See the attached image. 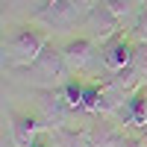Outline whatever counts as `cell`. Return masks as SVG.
<instances>
[{"mask_svg":"<svg viewBox=\"0 0 147 147\" xmlns=\"http://www.w3.org/2000/svg\"><path fill=\"white\" fill-rule=\"evenodd\" d=\"M106 6L112 9V15H115L121 24H124V21H127L136 9H141V3H138V0H106Z\"/></svg>","mask_w":147,"mask_h":147,"instance_id":"cell-13","label":"cell"},{"mask_svg":"<svg viewBox=\"0 0 147 147\" xmlns=\"http://www.w3.org/2000/svg\"><path fill=\"white\" fill-rule=\"evenodd\" d=\"M132 35H136V41L147 44V9H138L136 21H132Z\"/></svg>","mask_w":147,"mask_h":147,"instance_id":"cell-14","label":"cell"},{"mask_svg":"<svg viewBox=\"0 0 147 147\" xmlns=\"http://www.w3.org/2000/svg\"><path fill=\"white\" fill-rule=\"evenodd\" d=\"M32 97H35V106H38V112H41V124L47 127V132L62 129L71 121L74 109L65 100L62 88H32Z\"/></svg>","mask_w":147,"mask_h":147,"instance_id":"cell-3","label":"cell"},{"mask_svg":"<svg viewBox=\"0 0 147 147\" xmlns=\"http://www.w3.org/2000/svg\"><path fill=\"white\" fill-rule=\"evenodd\" d=\"M82 27L88 30L85 38H91L94 44H106L112 35L124 32V30H121V21L112 15V9L106 6V0H100L97 6H91V9L82 15Z\"/></svg>","mask_w":147,"mask_h":147,"instance_id":"cell-4","label":"cell"},{"mask_svg":"<svg viewBox=\"0 0 147 147\" xmlns=\"http://www.w3.org/2000/svg\"><path fill=\"white\" fill-rule=\"evenodd\" d=\"M129 68L138 74L141 85H147V44L136 41V50H132V59H129Z\"/></svg>","mask_w":147,"mask_h":147,"instance_id":"cell-11","label":"cell"},{"mask_svg":"<svg viewBox=\"0 0 147 147\" xmlns=\"http://www.w3.org/2000/svg\"><path fill=\"white\" fill-rule=\"evenodd\" d=\"M50 138L56 147H88V129H53L50 132Z\"/></svg>","mask_w":147,"mask_h":147,"instance_id":"cell-10","label":"cell"},{"mask_svg":"<svg viewBox=\"0 0 147 147\" xmlns=\"http://www.w3.org/2000/svg\"><path fill=\"white\" fill-rule=\"evenodd\" d=\"M24 80H27L32 88H62V85L71 80V68L65 62V56L59 47L47 44L41 56L35 59L30 68H21Z\"/></svg>","mask_w":147,"mask_h":147,"instance_id":"cell-2","label":"cell"},{"mask_svg":"<svg viewBox=\"0 0 147 147\" xmlns=\"http://www.w3.org/2000/svg\"><path fill=\"white\" fill-rule=\"evenodd\" d=\"M77 3H80V6H82V9H85V12H88V9H91V6H97V3H100V0H77Z\"/></svg>","mask_w":147,"mask_h":147,"instance_id":"cell-15","label":"cell"},{"mask_svg":"<svg viewBox=\"0 0 147 147\" xmlns=\"http://www.w3.org/2000/svg\"><path fill=\"white\" fill-rule=\"evenodd\" d=\"M62 94H65V100L71 103V109L77 112V109H82V94H85V85L80 82V80H68L65 85H62Z\"/></svg>","mask_w":147,"mask_h":147,"instance_id":"cell-12","label":"cell"},{"mask_svg":"<svg viewBox=\"0 0 147 147\" xmlns=\"http://www.w3.org/2000/svg\"><path fill=\"white\" fill-rule=\"evenodd\" d=\"M0 147H15V144H12V138H9V141L3 138V144H0Z\"/></svg>","mask_w":147,"mask_h":147,"instance_id":"cell-16","label":"cell"},{"mask_svg":"<svg viewBox=\"0 0 147 147\" xmlns=\"http://www.w3.org/2000/svg\"><path fill=\"white\" fill-rule=\"evenodd\" d=\"M132 50H136V44H132L124 32H118L112 35L106 44H100V62L109 74H115L121 68H127L129 65V59H132Z\"/></svg>","mask_w":147,"mask_h":147,"instance_id":"cell-5","label":"cell"},{"mask_svg":"<svg viewBox=\"0 0 147 147\" xmlns=\"http://www.w3.org/2000/svg\"><path fill=\"white\" fill-rule=\"evenodd\" d=\"M144 147H147V141H144Z\"/></svg>","mask_w":147,"mask_h":147,"instance_id":"cell-18","label":"cell"},{"mask_svg":"<svg viewBox=\"0 0 147 147\" xmlns=\"http://www.w3.org/2000/svg\"><path fill=\"white\" fill-rule=\"evenodd\" d=\"M50 44L47 32L35 24H21L15 27V32L6 38L3 44V62L12 68V71H21V68H30L35 59L41 56V50Z\"/></svg>","mask_w":147,"mask_h":147,"instance_id":"cell-1","label":"cell"},{"mask_svg":"<svg viewBox=\"0 0 147 147\" xmlns=\"http://www.w3.org/2000/svg\"><path fill=\"white\" fill-rule=\"evenodd\" d=\"M82 12L85 9L77 3V0H56V3H47L44 6V12L38 15V21L50 24V27H71Z\"/></svg>","mask_w":147,"mask_h":147,"instance_id":"cell-6","label":"cell"},{"mask_svg":"<svg viewBox=\"0 0 147 147\" xmlns=\"http://www.w3.org/2000/svg\"><path fill=\"white\" fill-rule=\"evenodd\" d=\"M62 56H65V62L71 68V74H80L85 71L91 62H94V41L91 38H71L65 47H62Z\"/></svg>","mask_w":147,"mask_h":147,"instance_id":"cell-7","label":"cell"},{"mask_svg":"<svg viewBox=\"0 0 147 147\" xmlns=\"http://www.w3.org/2000/svg\"><path fill=\"white\" fill-rule=\"evenodd\" d=\"M44 124H38L32 115H12V124H9V138L15 147H32L38 141V132Z\"/></svg>","mask_w":147,"mask_h":147,"instance_id":"cell-8","label":"cell"},{"mask_svg":"<svg viewBox=\"0 0 147 147\" xmlns=\"http://www.w3.org/2000/svg\"><path fill=\"white\" fill-rule=\"evenodd\" d=\"M32 147H47V144H44V141H41V138H38V141H35V144H32Z\"/></svg>","mask_w":147,"mask_h":147,"instance_id":"cell-17","label":"cell"},{"mask_svg":"<svg viewBox=\"0 0 147 147\" xmlns=\"http://www.w3.org/2000/svg\"><path fill=\"white\" fill-rule=\"evenodd\" d=\"M121 136H124L121 127L109 124V121H97L88 127V147H115Z\"/></svg>","mask_w":147,"mask_h":147,"instance_id":"cell-9","label":"cell"}]
</instances>
